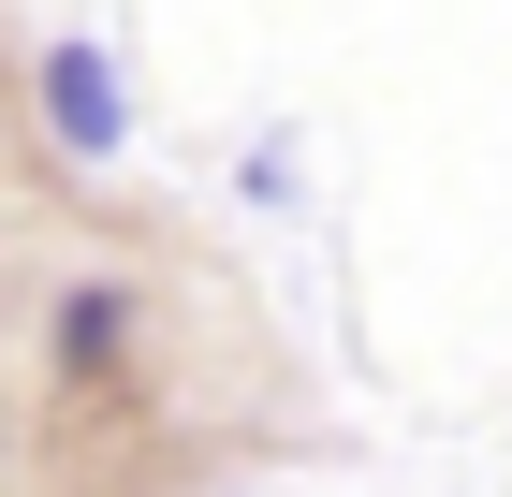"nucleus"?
Segmentation results:
<instances>
[{"instance_id":"nucleus-2","label":"nucleus","mask_w":512,"mask_h":497,"mask_svg":"<svg viewBox=\"0 0 512 497\" xmlns=\"http://www.w3.org/2000/svg\"><path fill=\"white\" fill-rule=\"evenodd\" d=\"M118 322H132L118 293H74V307H59V351H74V366H103V351H118Z\"/></svg>"},{"instance_id":"nucleus-1","label":"nucleus","mask_w":512,"mask_h":497,"mask_svg":"<svg viewBox=\"0 0 512 497\" xmlns=\"http://www.w3.org/2000/svg\"><path fill=\"white\" fill-rule=\"evenodd\" d=\"M44 117H59V132H74L88 161H103V147L132 132V103H118V59H103V44H59V59H44Z\"/></svg>"}]
</instances>
